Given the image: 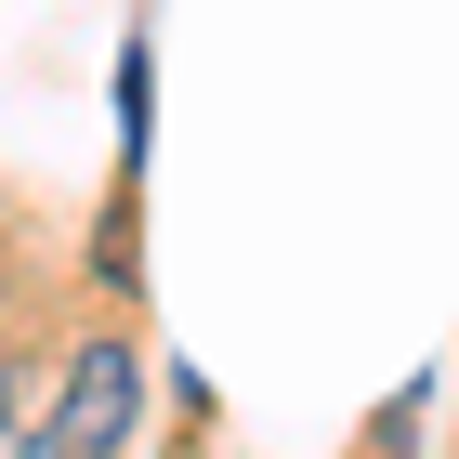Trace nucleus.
<instances>
[{
  "label": "nucleus",
  "instance_id": "nucleus-1",
  "mask_svg": "<svg viewBox=\"0 0 459 459\" xmlns=\"http://www.w3.org/2000/svg\"><path fill=\"white\" fill-rule=\"evenodd\" d=\"M132 420H144V354H132V342H79L39 446H53V459H118V446H132Z\"/></svg>",
  "mask_w": 459,
  "mask_h": 459
},
{
  "label": "nucleus",
  "instance_id": "nucleus-2",
  "mask_svg": "<svg viewBox=\"0 0 459 459\" xmlns=\"http://www.w3.org/2000/svg\"><path fill=\"white\" fill-rule=\"evenodd\" d=\"M0 459H53V446H39V433H0Z\"/></svg>",
  "mask_w": 459,
  "mask_h": 459
},
{
  "label": "nucleus",
  "instance_id": "nucleus-3",
  "mask_svg": "<svg viewBox=\"0 0 459 459\" xmlns=\"http://www.w3.org/2000/svg\"><path fill=\"white\" fill-rule=\"evenodd\" d=\"M0 407H13V381H0Z\"/></svg>",
  "mask_w": 459,
  "mask_h": 459
}]
</instances>
